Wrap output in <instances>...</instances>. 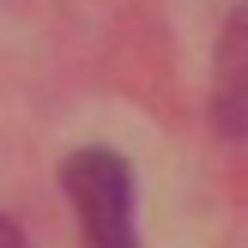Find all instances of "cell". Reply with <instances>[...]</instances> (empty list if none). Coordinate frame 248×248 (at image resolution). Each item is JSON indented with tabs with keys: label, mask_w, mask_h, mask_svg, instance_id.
I'll list each match as a JSON object with an SVG mask.
<instances>
[{
	"label": "cell",
	"mask_w": 248,
	"mask_h": 248,
	"mask_svg": "<svg viewBox=\"0 0 248 248\" xmlns=\"http://www.w3.org/2000/svg\"><path fill=\"white\" fill-rule=\"evenodd\" d=\"M73 212H79V242L85 248H140L133 236V170L109 145H85L61 164Z\"/></svg>",
	"instance_id": "cell-1"
},
{
	"label": "cell",
	"mask_w": 248,
	"mask_h": 248,
	"mask_svg": "<svg viewBox=\"0 0 248 248\" xmlns=\"http://www.w3.org/2000/svg\"><path fill=\"white\" fill-rule=\"evenodd\" d=\"M0 248H24V230L12 224V218H0Z\"/></svg>",
	"instance_id": "cell-3"
},
{
	"label": "cell",
	"mask_w": 248,
	"mask_h": 248,
	"mask_svg": "<svg viewBox=\"0 0 248 248\" xmlns=\"http://www.w3.org/2000/svg\"><path fill=\"white\" fill-rule=\"evenodd\" d=\"M236 61H242V18H230V31H224V133L230 140H236V97H242Z\"/></svg>",
	"instance_id": "cell-2"
}]
</instances>
